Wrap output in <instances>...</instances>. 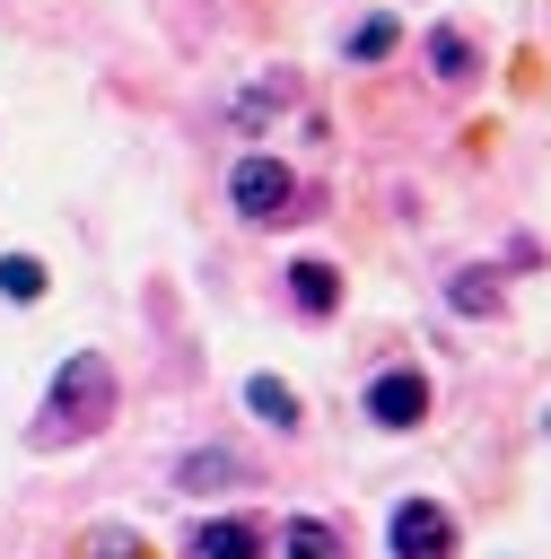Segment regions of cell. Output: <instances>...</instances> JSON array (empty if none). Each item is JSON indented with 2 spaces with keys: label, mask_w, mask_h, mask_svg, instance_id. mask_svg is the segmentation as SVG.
<instances>
[{
  "label": "cell",
  "mask_w": 551,
  "mask_h": 559,
  "mask_svg": "<svg viewBox=\"0 0 551 559\" xmlns=\"http://www.w3.org/2000/svg\"><path fill=\"white\" fill-rule=\"evenodd\" d=\"M105 419H114V358L105 349H70L52 393H44V411H35V428H26V445H79Z\"/></svg>",
  "instance_id": "6da1fadb"
},
{
  "label": "cell",
  "mask_w": 551,
  "mask_h": 559,
  "mask_svg": "<svg viewBox=\"0 0 551 559\" xmlns=\"http://www.w3.org/2000/svg\"><path fill=\"white\" fill-rule=\"evenodd\" d=\"M227 192H236L245 218H271V227H280V218H306V192H297V175H289L280 157H245Z\"/></svg>",
  "instance_id": "7a4b0ae2"
},
{
  "label": "cell",
  "mask_w": 551,
  "mask_h": 559,
  "mask_svg": "<svg viewBox=\"0 0 551 559\" xmlns=\"http://www.w3.org/2000/svg\"><path fill=\"white\" fill-rule=\"evenodd\" d=\"M385 542H394V559H455V515L437 498H402L385 515Z\"/></svg>",
  "instance_id": "3957f363"
},
{
  "label": "cell",
  "mask_w": 551,
  "mask_h": 559,
  "mask_svg": "<svg viewBox=\"0 0 551 559\" xmlns=\"http://www.w3.org/2000/svg\"><path fill=\"white\" fill-rule=\"evenodd\" d=\"M367 419H376V428H420V419H429V376H420V367H385V376L367 384Z\"/></svg>",
  "instance_id": "277c9868"
},
{
  "label": "cell",
  "mask_w": 551,
  "mask_h": 559,
  "mask_svg": "<svg viewBox=\"0 0 551 559\" xmlns=\"http://www.w3.org/2000/svg\"><path fill=\"white\" fill-rule=\"evenodd\" d=\"M184 559H262V524H254V515H210V524L184 542Z\"/></svg>",
  "instance_id": "5b68a950"
},
{
  "label": "cell",
  "mask_w": 551,
  "mask_h": 559,
  "mask_svg": "<svg viewBox=\"0 0 551 559\" xmlns=\"http://www.w3.org/2000/svg\"><path fill=\"white\" fill-rule=\"evenodd\" d=\"M175 480H184V489H254V472H245L236 454H184Z\"/></svg>",
  "instance_id": "8992f818"
},
{
  "label": "cell",
  "mask_w": 551,
  "mask_h": 559,
  "mask_svg": "<svg viewBox=\"0 0 551 559\" xmlns=\"http://www.w3.org/2000/svg\"><path fill=\"white\" fill-rule=\"evenodd\" d=\"M289 297H297L306 314H332V306H341V271H332V262H297V271H289Z\"/></svg>",
  "instance_id": "52a82bcc"
},
{
  "label": "cell",
  "mask_w": 551,
  "mask_h": 559,
  "mask_svg": "<svg viewBox=\"0 0 551 559\" xmlns=\"http://www.w3.org/2000/svg\"><path fill=\"white\" fill-rule=\"evenodd\" d=\"M245 411L271 419V428H297V393H289L280 376H245Z\"/></svg>",
  "instance_id": "ba28073f"
},
{
  "label": "cell",
  "mask_w": 551,
  "mask_h": 559,
  "mask_svg": "<svg viewBox=\"0 0 551 559\" xmlns=\"http://www.w3.org/2000/svg\"><path fill=\"white\" fill-rule=\"evenodd\" d=\"M446 306L455 314H499V271H455L446 280Z\"/></svg>",
  "instance_id": "9c48e42d"
},
{
  "label": "cell",
  "mask_w": 551,
  "mask_h": 559,
  "mask_svg": "<svg viewBox=\"0 0 551 559\" xmlns=\"http://www.w3.org/2000/svg\"><path fill=\"white\" fill-rule=\"evenodd\" d=\"M0 297H9V306H35V297H44V262H35V253H0Z\"/></svg>",
  "instance_id": "30bf717a"
},
{
  "label": "cell",
  "mask_w": 551,
  "mask_h": 559,
  "mask_svg": "<svg viewBox=\"0 0 551 559\" xmlns=\"http://www.w3.org/2000/svg\"><path fill=\"white\" fill-rule=\"evenodd\" d=\"M79 559H149V542L122 524H96V533H79Z\"/></svg>",
  "instance_id": "8fae6325"
},
{
  "label": "cell",
  "mask_w": 551,
  "mask_h": 559,
  "mask_svg": "<svg viewBox=\"0 0 551 559\" xmlns=\"http://www.w3.org/2000/svg\"><path fill=\"white\" fill-rule=\"evenodd\" d=\"M289 559H341V533L315 524V515H297V524H289Z\"/></svg>",
  "instance_id": "7c38bea8"
},
{
  "label": "cell",
  "mask_w": 551,
  "mask_h": 559,
  "mask_svg": "<svg viewBox=\"0 0 551 559\" xmlns=\"http://www.w3.org/2000/svg\"><path fill=\"white\" fill-rule=\"evenodd\" d=\"M394 44H402V26H394V17H359V26H350V52H359V61H385Z\"/></svg>",
  "instance_id": "4fadbf2b"
},
{
  "label": "cell",
  "mask_w": 551,
  "mask_h": 559,
  "mask_svg": "<svg viewBox=\"0 0 551 559\" xmlns=\"http://www.w3.org/2000/svg\"><path fill=\"white\" fill-rule=\"evenodd\" d=\"M429 61H437V79H464V70H472V44H464L455 26H437V35H429Z\"/></svg>",
  "instance_id": "5bb4252c"
}]
</instances>
